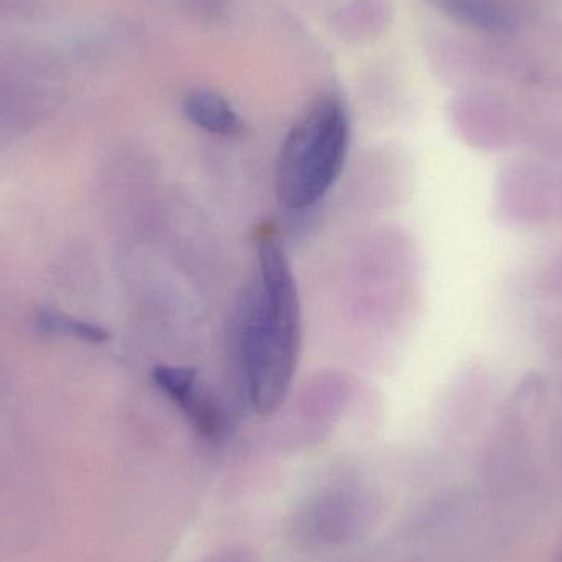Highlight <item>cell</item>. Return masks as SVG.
I'll use <instances>...</instances> for the list:
<instances>
[{
  "mask_svg": "<svg viewBox=\"0 0 562 562\" xmlns=\"http://www.w3.org/2000/svg\"><path fill=\"white\" fill-rule=\"evenodd\" d=\"M442 12L456 22L488 35L515 32L520 19L508 0H435Z\"/></svg>",
  "mask_w": 562,
  "mask_h": 562,
  "instance_id": "4",
  "label": "cell"
},
{
  "mask_svg": "<svg viewBox=\"0 0 562 562\" xmlns=\"http://www.w3.org/2000/svg\"><path fill=\"white\" fill-rule=\"evenodd\" d=\"M259 280L240 307L237 349L247 398L257 415L280 408L296 375L303 339L300 294L283 249L272 237L257 246Z\"/></svg>",
  "mask_w": 562,
  "mask_h": 562,
  "instance_id": "1",
  "label": "cell"
},
{
  "mask_svg": "<svg viewBox=\"0 0 562 562\" xmlns=\"http://www.w3.org/2000/svg\"><path fill=\"white\" fill-rule=\"evenodd\" d=\"M155 385L183 409L191 423L207 438H220L227 423L223 409L210 395L201 392L198 372L193 367L158 366L151 373Z\"/></svg>",
  "mask_w": 562,
  "mask_h": 562,
  "instance_id": "3",
  "label": "cell"
},
{
  "mask_svg": "<svg viewBox=\"0 0 562 562\" xmlns=\"http://www.w3.org/2000/svg\"><path fill=\"white\" fill-rule=\"evenodd\" d=\"M183 114L194 127L217 137H237L244 132L239 112L226 98L207 89L190 92L184 98Z\"/></svg>",
  "mask_w": 562,
  "mask_h": 562,
  "instance_id": "5",
  "label": "cell"
},
{
  "mask_svg": "<svg viewBox=\"0 0 562 562\" xmlns=\"http://www.w3.org/2000/svg\"><path fill=\"white\" fill-rule=\"evenodd\" d=\"M40 329L52 334H66V336L76 337V339L86 340V342H104L109 339L108 330L95 324L85 323V321L71 319L68 316L53 313V311H43L38 316Z\"/></svg>",
  "mask_w": 562,
  "mask_h": 562,
  "instance_id": "6",
  "label": "cell"
},
{
  "mask_svg": "<svg viewBox=\"0 0 562 562\" xmlns=\"http://www.w3.org/2000/svg\"><path fill=\"white\" fill-rule=\"evenodd\" d=\"M558 562H562V544L560 551H558Z\"/></svg>",
  "mask_w": 562,
  "mask_h": 562,
  "instance_id": "7",
  "label": "cell"
},
{
  "mask_svg": "<svg viewBox=\"0 0 562 562\" xmlns=\"http://www.w3.org/2000/svg\"><path fill=\"white\" fill-rule=\"evenodd\" d=\"M350 119L336 94H323L294 122L281 144L276 191L281 206L303 211L323 200L346 167Z\"/></svg>",
  "mask_w": 562,
  "mask_h": 562,
  "instance_id": "2",
  "label": "cell"
}]
</instances>
